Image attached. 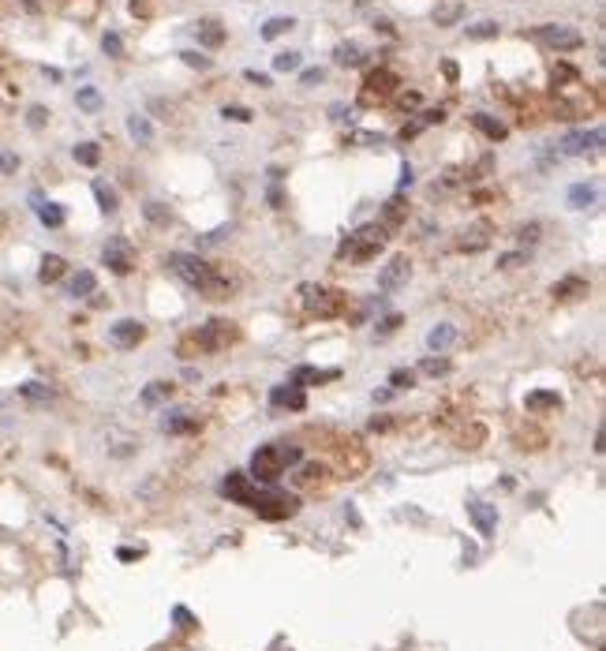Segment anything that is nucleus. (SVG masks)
<instances>
[{
	"mask_svg": "<svg viewBox=\"0 0 606 651\" xmlns=\"http://www.w3.org/2000/svg\"><path fill=\"white\" fill-rule=\"evenodd\" d=\"M240 341V330L236 322L229 318H210L206 326H199L195 333L180 341V356H213V352H225L229 344Z\"/></svg>",
	"mask_w": 606,
	"mask_h": 651,
	"instance_id": "2",
	"label": "nucleus"
},
{
	"mask_svg": "<svg viewBox=\"0 0 606 651\" xmlns=\"http://www.w3.org/2000/svg\"><path fill=\"white\" fill-rule=\"evenodd\" d=\"M244 79H247V83H258V86H269V75H258V71H247Z\"/></svg>",
	"mask_w": 606,
	"mask_h": 651,
	"instance_id": "52",
	"label": "nucleus"
},
{
	"mask_svg": "<svg viewBox=\"0 0 606 651\" xmlns=\"http://www.w3.org/2000/svg\"><path fill=\"white\" fill-rule=\"evenodd\" d=\"M180 57H183V64H188V68H199V71H206L210 68V57H199V52H180Z\"/></svg>",
	"mask_w": 606,
	"mask_h": 651,
	"instance_id": "45",
	"label": "nucleus"
},
{
	"mask_svg": "<svg viewBox=\"0 0 606 651\" xmlns=\"http://www.w3.org/2000/svg\"><path fill=\"white\" fill-rule=\"evenodd\" d=\"M101 49L109 52V57H124V41H120V34H105V38H101Z\"/></svg>",
	"mask_w": 606,
	"mask_h": 651,
	"instance_id": "41",
	"label": "nucleus"
},
{
	"mask_svg": "<svg viewBox=\"0 0 606 651\" xmlns=\"http://www.w3.org/2000/svg\"><path fill=\"white\" fill-rule=\"evenodd\" d=\"M199 427H202V419L191 416V412H172V416L165 419V430L169 434H195Z\"/></svg>",
	"mask_w": 606,
	"mask_h": 651,
	"instance_id": "19",
	"label": "nucleus"
},
{
	"mask_svg": "<svg viewBox=\"0 0 606 651\" xmlns=\"http://www.w3.org/2000/svg\"><path fill=\"white\" fill-rule=\"evenodd\" d=\"M300 446H285V442H269L251 457V475L258 483H277L292 464H300Z\"/></svg>",
	"mask_w": 606,
	"mask_h": 651,
	"instance_id": "3",
	"label": "nucleus"
},
{
	"mask_svg": "<svg viewBox=\"0 0 606 651\" xmlns=\"http://www.w3.org/2000/svg\"><path fill=\"white\" fill-rule=\"evenodd\" d=\"M169 270L183 281V285H191L199 296H206V300H225V296L232 292L229 274H221L218 266H210L206 258H199V255L172 251V255H169Z\"/></svg>",
	"mask_w": 606,
	"mask_h": 651,
	"instance_id": "1",
	"label": "nucleus"
},
{
	"mask_svg": "<svg viewBox=\"0 0 606 651\" xmlns=\"http://www.w3.org/2000/svg\"><path fill=\"white\" fill-rule=\"evenodd\" d=\"M423 374H430V378L449 374V360H423Z\"/></svg>",
	"mask_w": 606,
	"mask_h": 651,
	"instance_id": "43",
	"label": "nucleus"
},
{
	"mask_svg": "<svg viewBox=\"0 0 606 651\" xmlns=\"http://www.w3.org/2000/svg\"><path fill=\"white\" fill-rule=\"evenodd\" d=\"M41 124H45V108H30V127H41Z\"/></svg>",
	"mask_w": 606,
	"mask_h": 651,
	"instance_id": "51",
	"label": "nucleus"
},
{
	"mask_svg": "<svg viewBox=\"0 0 606 651\" xmlns=\"http://www.w3.org/2000/svg\"><path fill=\"white\" fill-rule=\"evenodd\" d=\"M486 240H491V225H472L464 240H457V251H479V247H486Z\"/></svg>",
	"mask_w": 606,
	"mask_h": 651,
	"instance_id": "21",
	"label": "nucleus"
},
{
	"mask_svg": "<svg viewBox=\"0 0 606 651\" xmlns=\"http://www.w3.org/2000/svg\"><path fill=\"white\" fill-rule=\"evenodd\" d=\"M397 326H400V314H389V318H386L382 326H378V337H386V333H393Z\"/></svg>",
	"mask_w": 606,
	"mask_h": 651,
	"instance_id": "48",
	"label": "nucleus"
},
{
	"mask_svg": "<svg viewBox=\"0 0 606 651\" xmlns=\"http://www.w3.org/2000/svg\"><path fill=\"white\" fill-rule=\"evenodd\" d=\"M446 79L457 83V64H453V60H446Z\"/></svg>",
	"mask_w": 606,
	"mask_h": 651,
	"instance_id": "58",
	"label": "nucleus"
},
{
	"mask_svg": "<svg viewBox=\"0 0 606 651\" xmlns=\"http://www.w3.org/2000/svg\"><path fill=\"white\" fill-rule=\"evenodd\" d=\"M397 75L389 71V68H378V71H371L367 75V83H363V94H360V102L363 105H382V102H389V94L397 90Z\"/></svg>",
	"mask_w": 606,
	"mask_h": 651,
	"instance_id": "8",
	"label": "nucleus"
},
{
	"mask_svg": "<svg viewBox=\"0 0 606 651\" xmlns=\"http://www.w3.org/2000/svg\"><path fill=\"white\" fill-rule=\"evenodd\" d=\"M333 378H341V371H318V367H296L288 378V386H322V382H333Z\"/></svg>",
	"mask_w": 606,
	"mask_h": 651,
	"instance_id": "18",
	"label": "nucleus"
},
{
	"mask_svg": "<svg viewBox=\"0 0 606 651\" xmlns=\"http://www.w3.org/2000/svg\"><path fill=\"white\" fill-rule=\"evenodd\" d=\"M221 116H225V120H236V124H247L255 113H251V108H244V105H225Z\"/></svg>",
	"mask_w": 606,
	"mask_h": 651,
	"instance_id": "38",
	"label": "nucleus"
},
{
	"mask_svg": "<svg viewBox=\"0 0 606 651\" xmlns=\"http://www.w3.org/2000/svg\"><path fill=\"white\" fill-rule=\"evenodd\" d=\"M435 19H438V27H449V23H457L460 19V8H446V12H438Z\"/></svg>",
	"mask_w": 606,
	"mask_h": 651,
	"instance_id": "46",
	"label": "nucleus"
},
{
	"mask_svg": "<svg viewBox=\"0 0 606 651\" xmlns=\"http://www.w3.org/2000/svg\"><path fill=\"white\" fill-rule=\"evenodd\" d=\"M408 183H412V165L400 169V188H408Z\"/></svg>",
	"mask_w": 606,
	"mask_h": 651,
	"instance_id": "57",
	"label": "nucleus"
},
{
	"mask_svg": "<svg viewBox=\"0 0 606 651\" xmlns=\"http://www.w3.org/2000/svg\"><path fill=\"white\" fill-rule=\"evenodd\" d=\"M64 270H68V262H64L60 255H45L41 258V270H38V281L41 285H52V281L64 277Z\"/></svg>",
	"mask_w": 606,
	"mask_h": 651,
	"instance_id": "22",
	"label": "nucleus"
},
{
	"mask_svg": "<svg viewBox=\"0 0 606 651\" xmlns=\"http://www.w3.org/2000/svg\"><path fill=\"white\" fill-rule=\"evenodd\" d=\"M296 27V19H285V15H274V19H266L262 23V41H274V38H281L285 30H292Z\"/></svg>",
	"mask_w": 606,
	"mask_h": 651,
	"instance_id": "31",
	"label": "nucleus"
},
{
	"mask_svg": "<svg viewBox=\"0 0 606 651\" xmlns=\"http://www.w3.org/2000/svg\"><path fill=\"white\" fill-rule=\"evenodd\" d=\"M127 132H132V139L139 146H150L154 143V127H150L146 116H127Z\"/></svg>",
	"mask_w": 606,
	"mask_h": 651,
	"instance_id": "29",
	"label": "nucleus"
},
{
	"mask_svg": "<svg viewBox=\"0 0 606 651\" xmlns=\"http://www.w3.org/2000/svg\"><path fill=\"white\" fill-rule=\"evenodd\" d=\"M524 408L532 412V416H547V412H558V408H561V393H558V389H532V393L524 397Z\"/></svg>",
	"mask_w": 606,
	"mask_h": 651,
	"instance_id": "16",
	"label": "nucleus"
},
{
	"mask_svg": "<svg viewBox=\"0 0 606 651\" xmlns=\"http://www.w3.org/2000/svg\"><path fill=\"white\" fill-rule=\"evenodd\" d=\"M468 38H475V41H483V38H498V23H475V27H468Z\"/></svg>",
	"mask_w": 606,
	"mask_h": 651,
	"instance_id": "39",
	"label": "nucleus"
},
{
	"mask_svg": "<svg viewBox=\"0 0 606 651\" xmlns=\"http://www.w3.org/2000/svg\"><path fill=\"white\" fill-rule=\"evenodd\" d=\"M146 217H150L154 225H169V210H165L161 202H146Z\"/></svg>",
	"mask_w": 606,
	"mask_h": 651,
	"instance_id": "42",
	"label": "nucleus"
},
{
	"mask_svg": "<svg viewBox=\"0 0 606 651\" xmlns=\"http://www.w3.org/2000/svg\"><path fill=\"white\" fill-rule=\"evenodd\" d=\"M588 281L584 277H577V274H569V277H561V281H554V288H550V296L554 300H561V303H572V300H584L588 296Z\"/></svg>",
	"mask_w": 606,
	"mask_h": 651,
	"instance_id": "15",
	"label": "nucleus"
},
{
	"mask_svg": "<svg viewBox=\"0 0 606 651\" xmlns=\"http://www.w3.org/2000/svg\"><path fill=\"white\" fill-rule=\"evenodd\" d=\"M255 513L262 517V520H285V517H292L300 509V502L292 494H277V491H258V498H255Z\"/></svg>",
	"mask_w": 606,
	"mask_h": 651,
	"instance_id": "7",
	"label": "nucleus"
},
{
	"mask_svg": "<svg viewBox=\"0 0 606 651\" xmlns=\"http://www.w3.org/2000/svg\"><path fill=\"white\" fill-rule=\"evenodd\" d=\"M472 124L479 127V132H483L486 139H491V143H502V139L509 135L502 120H494V116H486V113H472Z\"/></svg>",
	"mask_w": 606,
	"mask_h": 651,
	"instance_id": "20",
	"label": "nucleus"
},
{
	"mask_svg": "<svg viewBox=\"0 0 606 651\" xmlns=\"http://www.w3.org/2000/svg\"><path fill=\"white\" fill-rule=\"evenodd\" d=\"M15 165H19V161H15L12 154H0V169H4V172H12Z\"/></svg>",
	"mask_w": 606,
	"mask_h": 651,
	"instance_id": "53",
	"label": "nucleus"
},
{
	"mask_svg": "<svg viewBox=\"0 0 606 651\" xmlns=\"http://www.w3.org/2000/svg\"><path fill=\"white\" fill-rule=\"evenodd\" d=\"M34 210H38V217L49 225V229H60L64 225V210L57 202H41V195H34Z\"/></svg>",
	"mask_w": 606,
	"mask_h": 651,
	"instance_id": "27",
	"label": "nucleus"
},
{
	"mask_svg": "<svg viewBox=\"0 0 606 651\" xmlns=\"http://www.w3.org/2000/svg\"><path fill=\"white\" fill-rule=\"evenodd\" d=\"M468 517L475 520V528H479V536L491 539L494 528H498V509L486 505V502H468Z\"/></svg>",
	"mask_w": 606,
	"mask_h": 651,
	"instance_id": "17",
	"label": "nucleus"
},
{
	"mask_svg": "<svg viewBox=\"0 0 606 651\" xmlns=\"http://www.w3.org/2000/svg\"><path fill=\"white\" fill-rule=\"evenodd\" d=\"M132 12L135 15H150V4H146V0H132Z\"/></svg>",
	"mask_w": 606,
	"mask_h": 651,
	"instance_id": "54",
	"label": "nucleus"
},
{
	"mask_svg": "<svg viewBox=\"0 0 606 651\" xmlns=\"http://www.w3.org/2000/svg\"><path fill=\"white\" fill-rule=\"evenodd\" d=\"M165 397H172V382H150V389L143 393V405H157Z\"/></svg>",
	"mask_w": 606,
	"mask_h": 651,
	"instance_id": "36",
	"label": "nucleus"
},
{
	"mask_svg": "<svg viewBox=\"0 0 606 651\" xmlns=\"http://www.w3.org/2000/svg\"><path fill=\"white\" fill-rule=\"evenodd\" d=\"M269 405H274V408L303 412V408H307V393H303L300 386H274V389H269Z\"/></svg>",
	"mask_w": 606,
	"mask_h": 651,
	"instance_id": "14",
	"label": "nucleus"
},
{
	"mask_svg": "<svg viewBox=\"0 0 606 651\" xmlns=\"http://www.w3.org/2000/svg\"><path fill=\"white\" fill-rule=\"evenodd\" d=\"M333 60H337L341 68H355V64H363V49L355 46V41H344V46L333 49Z\"/></svg>",
	"mask_w": 606,
	"mask_h": 651,
	"instance_id": "30",
	"label": "nucleus"
},
{
	"mask_svg": "<svg viewBox=\"0 0 606 651\" xmlns=\"http://www.w3.org/2000/svg\"><path fill=\"white\" fill-rule=\"evenodd\" d=\"M408 274H412V262H408V255L389 258V266L378 274V288H382V292H393V288H400V285L408 281Z\"/></svg>",
	"mask_w": 606,
	"mask_h": 651,
	"instance_id": "12",
	"label": "nucleus"
},
{
	"mask_svg": "<svg viewBox=\"0 0 606 651\" xmlns=\"http://www.w3.org/2000/svg\"><path fill=\"white\" fill-rule=\"evenodd\" d=\"M195 30H199V41H202L206 49H218L221 41H225V30H221L218 19H202V23L195 27Z\"/></svg>",
	"mask_w": 606,
	"mask_h": 651,
	"instance_id": "25",
	"label": "nucleus"
},
{
	"mask_svg": "<svg viewBox=\"0 0 606 651\" xmlns=\"http://www.w3.org/2000/svg\"><path fill=\"white\" fill-rule=\"evenodd\" d=\"M0 536H4V528H0Z\"/></svg>",
	"mask_w": 606,
	"mask_h": 651,
	"instance_id": "59",
	"label": "nucleus"
},
{
	"mask_svg": "<svg viewBox=\"0 0 606 651\" xmlns=\"http://www.w3.org/2000/svg\"><path fill=\"white\" fill-rule=\"evenodd\" d=\"M221 494H225V498H232L236 505H247V509H251V505H255V498H258V486H255L251 479H247L244 472H232L229 479L221 483Z\"/></svg>",
	"mask_w": 606,
	"mask_h": 651,
	"instance_id": "10",
	"label": "nucleus"
},
{
	"mask_svg": "<svg viewBox=\"0 0 606 651\" xmlns=\"http://www.w3.org/2000/svg\"><path fill=\"white\" fill-rule=\"evenodd\" d=\"M296 483L307 486V491H318V486H326V468L322 464H303L296 472Z\"/></svg>",
	"mask_w": 606,
	"mask_h": 651,
	"instance_id": "24",
	"label": "nucleus"
},
{
	"mask_svg": "<svg viewBox=\"0 0 606 651\" xmlns=\"http://www.w3.org/2000/svg\"><path fill=\"white\" fill-rule=\"evenodd\" d=\"M389 386L393 389H412L416 386V371H393L389 374Z\"/></svg>",
	"mask_w": 606,
	"mask_h": 651,
	"instance_id": "40",
	"label": "nucleus"
},
{
	"mask_svg": "<svg viewBox=\"0 0 606 651\" xmlns=\"http://www.w3.org/2000/svg\"><path fill=\"white\" fill-rule=\"evenodd\" d=\"M19 397L34 400V405H49V400L57 397V389L45 386V382H23V386H19Z\"/></svg>",
	"mask_w": 606,
	"mask_h": 651,
	"instance_id": "26",
	"label": "nucleus"
},
{
	"mask_svg": "<svg viewBox=\"0 0 606 651\" xmlns=\"http://www.w3.org/2000/svg\"><path fill=\"white\" fill-rule=\"evenodd\" d=\"M521 240H524V244H535V240H539V225H524V229H521Z\"/></svg>",
	"mask_w": 606,
	"mask_h": 651,
	"instance_id": "50",
	"label": "nucleus"
},
{
	"mask_svg": "<svg viewBox=\"0 0 606 651\" xmlns=\"http://www.w3.org/2000/svg\"><path fill=\"white\" fill-rule=\"evenodd\" d=\"M532 38H535V41H543V46H547V49H554V52H572V49H580V46H584V34H580V30L561 27V23L535 27V30H532Z\"/></svg>",
	"mask_w": 606,
	"mask_h": 651,
	"instance_id": "6",
	"label": "nucleus"
},
{
	"mask_svg": "<svg viewBox=\"0 0 606 651\" xmlns=\"http://www.w3.org/2000/svg\"><path fill=\"white\" fill-rule=\"evenodd\" d=\"M139 554H143V550H132V547H124V550H120V554H116V558H120V561H132V558H139Z\"/></svg>",
	"mask_w": 606,
	"mask_h": 651,
	"instance_id": "56",
	"label": "nucleus"
},
{
	"mask_svg": "<svg viewBox=\"0 0 606 651\" xmlns=\"http://www.w3.org/2000/svg\"><path fill=\"white\" fill-rule=\"evenodd\" d=\"M94 288H97V277L90 270H79V274H71V281H68V296H90Z\"/></svg>",
	"mask_w": 606,
	"mask_h": 651,
	"instance_id": "28",
	"label": "nucleus"
},
{
	"mask_svg": "<svg viewBox=\"0 0 606 651\" xmlns=\"http://www.w3.org/2000/svg\"><path fill=\"white\" fill-rule=\"evenodd\" d=\"M569 202L577 206V210H588V206L595 202V188H588V183H577V188L569 191Z\"/></svg>",
	"mask_w": 606,
	"mask_h": 651,
	"instance_id": "33",
	"label": "nucleus"
},
{
	"mask_svg": "<svg viewBox=\"0 0 606 651\" xmlns=\"http://www.w3.org/2000/svg\"><path fill=\"white\" fill-rule=\"evenodd\" d=\"M400 105H404V108H416V105H419V94H400Z\"/></svg>",
	"mask_w": 606,
	"mask_h": 651,
	"instance_id": "55",
	"label": "nucleus"
},
{
	"mask_svg": "<svg viewBox=\"0 0 606 651\" xmlns=\"http://www.w3.org/2000/svg\"><path fill=\"white\" fill-rule=\"evenodd\" d=\"M453 341H457V330H453V326H446V322L435 326V330L427 333V349H430V352H446Z\"/></svg>",
	"mask_w": 606,
	"mask_h": 651,
	"instance_id": "23",
	"label": "nucleus"
},
{
	"mask_svg": "<svg viewBox=\"0 0 606 651\" xmlns=\"http://www.w3.org/2000/svg\"><path fill=\"white\" fill-rule=\"evenodd\" d=\"M75 161L86 165V169H94L97 161H101V150H97V143H79L75 146Z\"/></svg>",
	"mask_w": 606,
	"mask_h": 651,
	"instance_id": "32",
	"label": "nucleus"
},
{
	"mask_svg": "<svg viewBox=\"0 0 606 651\" xmlns=\"http://www.w3.org/2000/svg\"><path fill=\"white\" fill-rule=\"evenodd\" d=\"M94 199H97V206H101L105 214H113V210H116V191H113V188H105L101 180L94 183Z\"/></svg>",
	"mask_w": 606,
	"mask_h": 651,
	"instance_id": "34",
	"label": "nucleus"
},
{
	"mask_svg": "<svg viewBox=\"0 0 606 651\" xmlns=\"http://www.w3.org/2000/svg\"><path fill=\"white\" fill-rule=\"evenodd\" d=\"M524 262H528V255H524V251H509V255L498 258V266H502V270H513V266H524Z\"/></svg>",
	"mask_w": 606,
	"mask_h": 651,
	"instance_id": "44",
	"label": "nucleus"
},
{
	"mask_svg": "<svg viewBox=\"0 0 606 651\" xmlns=\"http://www.w3.org/2000/svg\"><path fill=\"white\" fill-rule=\"evenodd\" d=\"M300 68V52H277L274 57V71H296Z\"/></svg>",
	"mask_w": 606,
	"mask_h": 651,
	"instance_id": "37",
	"label": "nucleus"
},
{
	"mask_svg": "<svg viewBox=\"0 0 606 651\" xmlns=\"http://www.w3.org/2000/svg\"><path fill=\"white\" fill-rule=\"evenodd\" d=\"M300 83H303V86H311V83H322V68H307V71L300 75Z\"/></svg>",
	"mask_w": 606,
	"mask_h": 651,
	"instance_id": "49",
	"label": "nucleus"
},
{
	"mask_svg": "<svg viewBox=\"0 0 606 651\" xmlns=\"http://www.w3.org/2000/svg\"><path fill=\"white\" fill-rule=\"evenodd\" d=\"M75 102H79V108H86V113H97V108H101V94H97L94 86H79V97H75Z\"/></svg>",
	"mask_w": 606,
	"mask_h": 651,
	"instance_id": "35",
	"label": "nucleus"
},
{
	"mask_svg": "<svg viewBox=\"0 0 606 651\" xmlns=\"http://www.w3.org/2000/svg\"><path fill=\"white\" fill-rule=\"evenodd\" d=\"M172 617L180 622V629H195V617H191L188 610H183V606H176V610H172Z\"/></svg>",
	"mask_w": 606,
	"mask_h": 651,
	"instance_id": "47",
	"label": "nucleus"
},
{
	"mask_svg": "<svg viewBox=\"0 0 606 651\" xmlns=\"http://www.w3.org/2000/svg\"><path fill=\"white\" fill-rule=\"evenodd\" d=\"M300 303L311 318H337V314L348 311V296L341 288H326V285H303Z\"/></svg>",
	"mask_w": 606,
	"mask_h": 651,
	"instance_id": "4",
	"label": "nucleus"
},
{
	"mask_svg": "<svg viewBox=\"0 0 606 651\" xmlns=\"http://www.w3.org/2000/svg\"><path fill=\"white\" fill-rule=\"evenodd\" d=\"M603 146V127H591V132H569L561 139V154L577 158V154H588V150H599Z\"/></svg>",
	"mask_w": 606,
	"mask_h": 651,
	"instance_id": "11",
	"label": "nucleus"
},
{
	"mask_svg": "<svg viewBox=\"0 0 606 651\" xmlns=\"http://www.w3.org/2000/svg\"><path fill=\"white\" fill-rule=\"evenodd\" d=\"M109 337H113V344H120V349H135V344L146 337V326L135 322V318H120L109 330Z\"/></svg>",
	"mask_w": 606,
	"mask_h": 651,
	"instance_id": "13",
	"label": "nucleus"
},
{
	"mask_svg": "<svg viewBox=\"0 0 606 651\" xmlns=\"http://www.w3.org/2000/svg\"><path fill=\"white\" fill-rule=\"evenodd\" d=\"M101 262L113 270V274H132L135 270V258H132V244L124 240V236H116V240L105 244V251H101Z\"/></svg>",
	"mask_w": 606,
	"mask_h": 651,
	"instance_id": "9",
	"label": "nucleus"
},
{
	"mask_svg": "<svg viewBox=\"0 0 606 651\" xmlns=\"http://www.w3.org/2000/svg\"><path fill=\"white\" fill-rule=\"evenodd\" d=\"M386 225H367V229L360 232H352L348 240L341 244V255H348L352 262H371V258L382 255V247H386Z\"/></svg>",
	"mask_w": 606,
	"mask_h": 651,
	"instance_id": "5",
	"label": "nucleus"
}]
</instances>
